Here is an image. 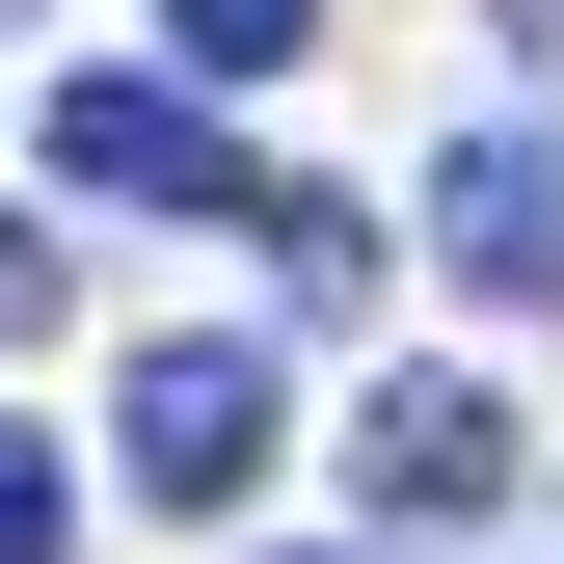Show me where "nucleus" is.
I'll list each match as a JSON object with an SVG mask.
<instances>
[{
	"label": "nucleus",
	"mask_w": 564,
	"mask_h": 564,
	"mask_svg": "<svg viewBox=\"0 0 564 564\" xmlns=\"http://www.w3.org/2000/svg\"><path fill=\"white\" fill-rule=\"evenodd\" d=\"M269 431H296V377H269L242 323H162L134 349V403H108V457H134V511H242Z\"/></svg>",
	"instance_id": "obj_1"
},
{
	"label": "nucleus",
	"mask_w": 564,
	"mask_h": 564,
	"mask_svg": "<svg viewBox=\"0 0 564 564\" xmlns=\"http://www.w3.org/2000/svg\"><path fill=\"white\" fill-rule=\"evenodd\" d=\"M349 484H377V538H457V511L538 484V431H511L484 377H377V403H349Z\"/></svg>",
	"instance_id": "obj_2"
},
{
	"label": "nucleus",
	"mask_w": 564,
	"mask_h": 564,
	"mask_svg": "<svg viewBox=\"0 0 564 564\" xmlns=\"http://www.w3.org/2000/svg\"><path fill=\"white\" fill-rule=\"evenodd\" d=\"M54 188H188V216H242V162H216V82H162V54H134V82H54Z\"/></svg>",
	"instance_id": "obj_3"
},
{
	"label": "nucleus",
	"mask_w": 564,
	"mask_h": 564,
	"mask_svg": "<svg viewBox=\"0 0 564 564\" xmlns=\"http://www.w3.org/2000/svg\"><path fill=\"white\" fill-rule=\"evenodd\" d=\"M431 269L457 296H564V134H457L431 162Z\"/></svg>",
	"instance_id": "obj_4"
},
{
	"label": "nucleus",
	"mask_w": 564,
	"mask_h": 564,
	"mask_svg": "<svg viewBox=\"0 0 564 564\" xmlns=\"http://www.w3.org/2000/svg\"><path fill=\"white\" fill-rule=\"evenodd\" d=\"M323 0H162V82H296Z\"/></svg>",
	"instance_id": "obj_5"
},
{
	"label": "nucleus",
	"mask_w": 564,
	"mask_h": 564,
	"mask_svg": "<svg viewBox=\"0 0 564 564\" xmlns=\"http://www.w3.org/2000/svg\"><path fill=\"white\" fill-rule=\"evenodd\" d=\"M54 538H82V484H54L28 431H0V564H54Z\"/></svg>",
	"instance_id": "obj_6"
},
{
	"label": "nucleus",
	"mask_w": 564,
	"mask_h": 564,
	"mask_svg": "<svg viewBox=\"0 0 564 564\" xmlns=\"http://www.w3.org/2000/svg\"><path fill=\"white\" fill-rule=\"evenodd\" d=\"M377 564H403V538H377Z\"/></svg>",
	"instance_id": "obj_7"
}]
</instances>
